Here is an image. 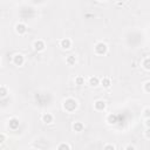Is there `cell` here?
Returning <instances> with one entry per match:
<instances>
[{
	"mask_svg": "<svg viewBox=\"0 0 150 150\" xmlns=\"http://www.w3.org/2000/svg\"><path fill=\"white\" fill-rule=\"evenodd\" d=\"M76 108H77V101H76L75 98L68 97V98L64 100V102H63V109H64V110H67L68 112H71V111H74Z\"/></svg>",
	"mask_w": 150,
	"mask_h": 150,
	"instance_id": "1",
	"label": "cell"
},
{
	"mask_svg": "<svg viewBox=\"0 0 150 150\" xmlns=\"http://www.w3.org/2000/svg\"><path fill=\"white\" fill-rule=\"evenodd\" d=\"M94 50H95V53H96L97 55H103V54L107 53L108 46H107L104 42H97V43L95 45V47H94Z\"/></svg>",
	"mask_w": 150,
	"mask_h": 150,
	"instance_id": "2",
	"label": "cell"
},
{
	"mask_svg": "<svg viewBox=\"0 0 150 150\" xmlns=\"http://www.w3.org/2000/svg\"><path fill=\"white\" fill-rule=\"evenodd\" d=\"M23 62H25V57H23L22 54L16 53V54L13 56V63H14L15 66H22Z\"/></svg>",
	"mask_w": 150,
	"mask_h": 150,
	"instance_id": "3",
	"label": "cell"
},
{
	"mask_svg": "<svg viewBox=\"0 0 150 150\" xmlns=\"http://www.w3.org/2000/svg\"><path fill=\"white\" fill-rule=\"evenodd\" d=\"M15 32H16L18 34L22 35V34H25V33L27 32V26H26L25 23H22V22H19V23L15 25Z\"/></svg>",
	"mask_w": 150,
	"mask_h": 150,
	"instance_id": "4",
	"label": "cell"
},
{
	"mask_svg": "<svg viewBox=\"0 0 150 150\" xmlns=\"http://www.w3.org/2000/svg\"><path fill=\"white\" fill-rule=\"evenodd\" d=\"M33 47H34V49H35L36 52H42V50H45L46 45H45V42H43L42 40H36V41H34Z\"/></svg>",
	"mask_w": 150,
	"mask_h": 150,
	"instance_id": "5",
	"label": "cell"
},
{
	"mask_svg": "<svg viewBox=\"0 0 150 150\" xmlns=\"http://www.w3.org/2000/svg\"><path fill=\"white\" fill-rule=\"evenodd\" d=\"M60 47H61L62 49H69V48L71 47V40L68 39V38L62 39V40L60 41Z\"/></svg>",
	"mask_w": 150,
	"mask_h": 150,
	"instance_id": "6",
	"label": "cell"
},
{
	"mask_svg": "<svg viewBox=\"0 0 150 150\" xmlns=\"http://www.w3.org/2000/svg\"><path fill=\"white\" fill-rule=\"evenodd\" d=\"M41 120H42V122H43V123L49 124V123H52V122L54 121V116H53L52 114H49V112H45V114L42 115Z\"/></svg>",
	"mask_w": 150,
	"mask_h": 150,
	"instance_id": "7",
	"label": "cell"
},
{
	"mask_svg": "<svg viewBox=\"0 0 150 150\" xmlns=\"http://www.w3.org/2000/svg\"><path fill=\"white\" fill-rule=\"evenodd\" d=\"M105 102L104 101H102V100H97L95 103H94V108L96 109V110H98V111H101V110H104L105 109Z\"/></svg>",
	"mask_w": 150,
	"mask_h": 150,
	"instance_id": "8",
	"label": "cell"
},
{
	"mask_svg": "<svg viewBox=\"0 0 150 150\" xmlns=\"http://www.w3.org/2000/svg\"><path fill=\"white\" fill-rule=\"evenodd\" d=\"M88 82H89V84L91 87H97L101 83V81H100V79L97 76H90L89 80H88Z\"/></svg>",
	"mask_w": 150,
	"mask_h": 150,
	"instance_id": "9",
	"label": "cell"
},
{
	"mask_svg": "<svg viewBox=\"0 0 150 150\" xmlns=\"http://www.w3.org/2000/svg\"><path fill=\"white\" fill-rule=\"evenodd\" d=\"M18 127H19V120L15 118V117L11 118V120H9V128H11V129H16Z\"/></svg>",
	"mask_w": 150,
	"mask_h": 150,
	"instance_id": "10",
	"label": "cell"
},
{
	"mask_svg": "<svg viewBox=\"0 0 150 150\" xmlns=\"http://www.w3.org/2000/svg\"><path fill=\"white\" fill-rule=\"evenodd\" d=\"M107 122L109 123V124H115L116 122H117V115H112V114H110V115H108V117H107Z\"/></svg>",
	"mask_w": 150,
	"mask_h": 150,
	"instance_id": "11",
	"label": "cell"
},
{
	"mask_svg": "<svg viewBox=\"0 0 150 150\" xmlns=\"http://www.w3.org/2000/svg\"><path fill=\"white\" fill-rule=\"evenodd\" d=\"M83 128H84V125H83L81 122H75V123L73 124V129H74L75 131H77V132L82 131V130H83Z\"/></svg>",
	"mask_w": 150,
	"mask_h": 150,
	"instance_id": "12",
	"label": "cell"
},
{
	"mask_svg": "<svg viewBox=\"0 0 150 150\" xmlns=\"http://www.w3.org/2000/svg\"><path fill=\"white\" fill-rule=\"evenodd\" d=\"M101 84H102L104 88H109V87L111 86V81H110L109 77H103V79L101 80Z\"/></svg>",
	"mask_w": 150,
	"mask_h": 150,
	"instance_id": "13",
	"label": "cell"
},
{
	"mask_svg": "<svg viewBox=\"0 0 150 150\" xmlns=\"http://www.w3.org/2000/svg\"><path fill=\"white\" fill-rule=\"evenodd\" d=\"M142 66L145 70H150V57H145L143 61H142Z\"/></svg>",
	"mask_w": 150,
	"mask_h": 150,
	"instance_id": "14",
	"label": "cell"
},
{
	"mask_svg": "<svg viewBox=\"0 0 150 150\" xmlns=\"http://www.w3.org/2000/svg\"><path fill=\"white\" fill-rule=\"evenodd\" d=\"M57 150H70V145H69V143L62 142L57 145Z\"/></svg>",
	"mask_w": 150,
	"mask_h": 150,
	"instance_id": "15",
	"label": "cell"
},
{
	"mask_svg": "<svg viewBox=\"0 0 150 150\" xmlns=\"http://www.w3.org/2000/svg\"><path fill=\"white\" fill-rule=\"evenodd\" d=\"M66 62H67L69 66H73V64H75V62H76V59H75V56H73V55H69V56L66 59Z\"/></svg>",
	"mask_w": 150,
	"mask_h": 150,
	"instance_id": "16",
	"label": "cell"
},
{
	"mask_svg": "<svg viewBox=\"0 0 150 150\" xmlns=\"http://www.w3.org/2000/svg\"><path fill=\"white\" fill-rule=\"evenodd\" d=\"M75 83H76L77 86L84 84V77H83V76H77V77H75Z\"/></svg>",
	"mask_w": 150,
	"mask_h": 150,
	"instance_id": "17",
	"label": "cell"
},
{
	"mask_svg": "<svg viewBox=\"0 0 150 150\" xmlns=\"http://www.w3.org/2000/svg\"><path fill=\"white\" fill-rule=\"evenodd\" d=\"M143 116L145 118H150V108H145L143 110Z\"/></svg>",
	"mask_w": 150,
	"mask_h": 150,
	"instance_id": "18",
	"label": "cell"
},
{
	"mask_svg": "<svg viewBox=\"0 0 150 150\" xmlns=\"http://www.w3.org/2000/svg\"><path fill=\"white\" fill-rule=\"evenodd\" d=\"M0 93H1V96H2V97H5V96L7 95V89H6L5 86H1V88H0Z\"/></svg>",
	"mask_w": 150,
	"mask_h": 150,
	"instance_id": "19",
	"label": "cell"
},
{
	"mask_svg": "<svg viewBox=\"0 0 150 150\" xmlns=\"http://www.w3.org/2000/svg\"><path fill=\"white\" fill-rule=\"evenodd\" d=\"M103 150H115V145L114 144H105L103 146Z\"/></svg>",
	"mask_w": 150,
	"mask_h": 150,
	"instance_id": "20",
	"label": "cell"
},
{
	"mask_svg": "<svg viewBox=\"0 0 150 150\" xmlns=\"http://www.w3.org/2000/svg\"><path fill=\"white\" fill-rule=\"evenodd\" d=\"M144 90H145L146 93H150V81H146V82L144 83Z\"/></svg>",
	"mask_w": 150,
	"mask_h": 150,
	"instance_id": "21",
	"label": "cell"
},
{
	"mask_svg": "<svg viewBox=\"0 0 150 150\" xmlns=\"http://www.w3.org/2000/svg\"><path fill=\"white\" fill-rule=\"evenodd\" d=\"M124 150H136V148H135L132 144H128V145L124 148Z\"/></svg>",
	"mask_w": 150,
	"mask_h": 150,
	"instance_id": "22",
	"label": "cell"
},
{
	"mask_svg": "<svg viewBox=\"0 0 150 150\" xmlns=\"http://www.w3.org/2000/svg\"><path fill=\"white\" fill-rule=\"evenodd\" d=\"M145 137L146 138H150V128H146V130H145Z\"/></svg>",
	"mask_w": 150,
	"mask_h": 150,
	"instance_id": "23",
	"label": "cell"
},
{
	"mask_svg": "<svg viewBox=\"0 0 150 150\" xmlns=\"http://www.w3.org/2000/svg\"><path fill=\"white\" fill-rule=\"evenodd\" d=\"M5 141H6V135H5V134H1V143L4 144Z\"/></svg>",
	"mask_w": 150,
	"mask_h": 150,
	"instance_id": "24",
	"label": "cell"
},
{
	"mask_svg": "<svg viewBox=\"0 0 150 150\" xmlns=\"http://www.w3.org/2000/svg\"><path fill=\"white\" fill-rule=\"evenodd\" d=\"M145 125H146V128H150V118L145 120Z\"/></svg>",
	"mask_w": 150,
	"mask_h": 150,
	"instance_id": "25",
	"label": "cell"
},
{
	"mask_svg": "<svg viewBox=\"0 0 150 150\" xmlns=\"http://www.w3.org/2000/svg\"><path fill=\"white\" fill-rule=\"evenodd\" d=\"M32 150H38V149H32Z\"/></svg>",
	"mask_w": 150,
	"mask_h": 150,
	"instance_id": "26",
	"label": "cell"
}]
</instances>
